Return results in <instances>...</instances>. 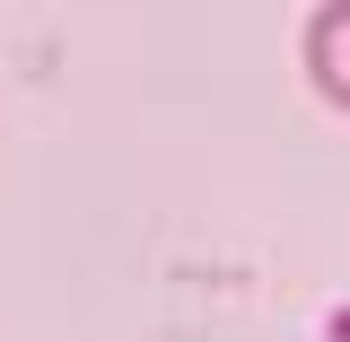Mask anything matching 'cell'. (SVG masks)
I'll list each match as a JSON object with an SVG mask.
<instances>
[{"label": "cell", "instance_id": "1", "mask_svg": "<svg viewBox=\"0 0 350 342\" xmlns=\"http://www.w3.org/2000/svg\"><path fill=\"white\" fill-rule=\"evenodd\" d=\"M298 62H306V80H315V97H324L333 114H350V0H324V9H306Z\"/></svg>", "mask_w": 350, "mask_h": 342}]
</instances>
